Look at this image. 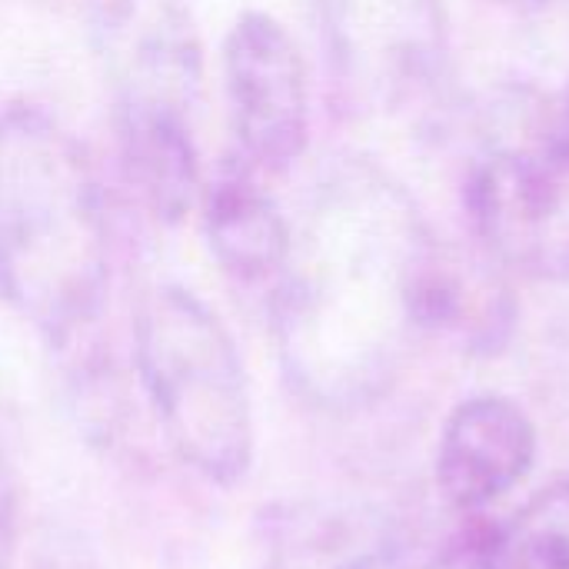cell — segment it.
<instances>
[{"label":"cell","mask_w":569,"mask_h":569,"mask_svg":"<svg viewBox=\"0 0 569 569\" xmlns=\"http://www.w3.org/2000/svg\"><path fill=\"white\" fill-rule=\"evenodd\" d=\"M557 123H560V137H563V143H567L569 150V87L567 93H563V103L557 107Z\"/></svg>","instance_id":"9a60e30c"},{"label":"cell","mask_w":569,"mask_h":569,"mask_svg":"<svg viewBox=\"0 0 569 569\" xmlns=\"http://www.w3.org/2000/svg\"><path fill=\"white\" fill-rule=\"evenodd\" d=\"M250 540L253 569H380L390 557L387 520L323 497L267 503Z\"/></svg>","instance_id":"30bf717a"},{"label":"cell","mask_w":569,"mask_h":569,"mask_svg":"<svg viewBox=\"0 0 569 569\" xmlns=\"http://www.w3.org/2000/svg\"><path fill=\"white\" fill-rule=\"evenodd\" d=\"M537 427L507 397L480 393L453 407L437 447V487L460 513H483L527 480Z\"/></svg>","instance_id":"ba28073f"},{"label":"cell","mask_w":569,"mask_h":569,"mask_svg":"<svg viewBox=\"0 0 569 569\" xmlns=\"http://www.w3.org/2000/svg\"><path fill=\"white\" fill-rule=\"evenodd\" d=\"M407 323L467 353H497L517 323L507 270L477 243L460 247L423 230L407 270Z\"/></svg>","instance_id":"52a82bcc"},{"label":"cell","mask_w":569,"mask_h":569,"mask_svg":"<svg viewBox=\"0 0 569 569\" xmlns=\"http://www.w3.org/2000/svg\"><path fill=\"white\" fill-rule=\"evenodd\" d=\"M503 7H510V10H523V13H533V10H547L550 3H557V0H500Z\"/></svg>","instance_id":"5bb4252c"},{"label":"cell","mask_w":569,"mask_h":569,"mask_svg":"<svg viewBox=\"0 0 569 569\" xmlns=\"http://www.w3.org/2000/svg\"><path fill=\"white\" fill-rule=\"evenodd\" d=\"M477 243L533 280H569V150L557 110L490 137L463 177Z\"/></svg>","instance_id":"3957f363"},{"label":"cell","mask_w":569,"mask_h":569,"mask_svg":"<svg viewBox=\"0 0 569 569\" xmlns=\"http://www.w3.org/2000/svg\"><path fill=\"white\" fill-rule=\"evenodd\" d=\"M20 530H23V500H20V477L13 460L0 443V569L17 567L20 553Z\"/></svg>","instance_id":"4fadbf2b"},{"label":"cell","mask_w":569,"mask_h":569,"mask_svg":"<svg viewBox=\"0 0 569 569\" xmlns=\"http://www.w3.org/2000/svg\"><path fill=\"white\" fill-rule=\"evenodd\" d=\"M233 150L267 177L297 167L310 147V73L293 33L267 10H243L220 50Z\"/></svg>","instance_id":"8992f818"},{"label":"cell","mask_w":569,"mask_h":569,"mask_svg":"<svg viewBox=\"0 0 569 569\" xmlns=\"http://www.w3.org/2000/svg\"><path fill=\"white\" fill-rule=\"evenodd\" d=\"M343 100L397 110L443 73L450 30L443 0H310Z\"/></svg>","instance_id":"277c9868"},{"label":"cell","mask_w":569,"mask_h":569,"mask_svg":"<svg viewBox=\"0 0 569 569\" xmlns=\"http://www.w3.org/2000/svg\"><path fill=\"white\" fill-rule=\"evenodd\" d=\"M133 373L173 450L200 480L237 487L257 457L243 353L220 313L190 287L157 283L133 310Z\"/></svg>","instance_id":"7a4b0ae2"},{"label":"cell","mask_w":569,"mask_h":569,"mask_svg":"<svg viewBox=\"0 0 569 569\" xmlns=\"http://www.w3.org/2000/svg\"><path fill=\"white\" fill-rule=\"evenodd\" d=\"M110 207L87 147L43 107L0 110V300L50 347L77 343L110 290Z\"/></svg>","instance_id":"6da1fadb"},{"label":"cell","mask_w":569,"mask_h":569,"mask_svg":"<svg viewBox=\"0 0 569 569\" xmlns=\"http://www.w3.org/2000/svg\"><path fill=\"white\" fill-rule=\"evenodd\" d=\"M200 230L207 253L240 287H273L287 267L293 223L267 187V173L237 150L223 153L200 187Z\"/></svg>","instance_id":"9c48e42d"},{"label":"cell","mask_w":569,"mask_h":569,"mask_svg":"<svg viewBox=\"0 0 569 569\" xmlns=\"http://www.w3.org/2000/svg\"><path fill=\"white\" fill-rule=\"evenodd\" d=\"M500 569H569V477L533 493L503 527H493Z\"/></svg>","instance_id":"7c38bea8"},{"label":"cell","mask_w":569,"mask_h":569,"mask_svg":"<svg viewBox=\"0 0 569 569\" xmlns=\"http://www.w3.org/2000/svg\"><path fill=\"white\" fill-rule=\"evenodd\" d=\"M117 167L133 203L157 227H180L200 200L203 163L193 123L157 113H110Z\"/></svg>","instance_id":"8fae6325"},{"label":"cell","mask_w":569,"mask_h":569,"mask_svg":"<svg viewBox=\"0 0 569 569\" xmlns=\"http://www.w3.org/2000/svg\"><path fill=\"white\" fill-rule=\"evenodd\" d=\"M87 23L110 87V113L193 123L207 60L187 0H87Z\"/></svg>","instance_id":"5b68a950"}]
</instances>
